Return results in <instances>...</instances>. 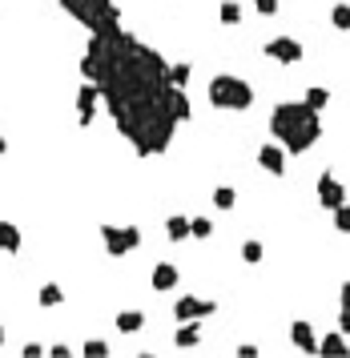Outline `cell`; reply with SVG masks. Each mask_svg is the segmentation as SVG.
<instances>
[{
    "label": "cell",
    "mask_w": 350,
    "mask_h": 358,
    "mask_svg": "<svg viewBox=\"0 0 350 358\" xmlns=\"http://www.w3.org/2000/svg\"><path fill=\"white\" fill-rule=\"evenodd\" d=\"M101 241L113 258H125L141 246V230L137 226H101Z\"/></svg>",
    "instance_id": "4"
},
{
    "label": "cell",
    "mask_w": 350,
    "mask_h": 358,
    "mask_svg": "<svg viewBox=\"0 0 350 358\" xmlns=\"http://www.w3.org/2000/svg\"><path fill=\"white\" fill-rule=\"evenodd\" d=\"M0 342H4V326H0Z\"/></svg>",
    "instance_id": "32"
},
{
    "label": "cell",
    "mask_w": 350,
    "mask_h": 358,
    "mask_svg": "<svg viewBox=\"0 0 350 358\" xmlns=\"http://www.w3.org/2000/svg\"><path fill=\"white\" fill-rule=\"evenodd\" d=\"M338 330L350 335V306H342V314H338Z\"/></svg>",
    "instance_id": "28"
},
{
    "label": "cell",
    "mask_w": 350,
    "mask_h": 358,
    "mask_svg": "<svg viewBox=\"0 0 350 358\" xmlns=\"http://www.w3.org/2000/svg\"><path fill=\"white\" fill-rule=\"evenodd\" d=\"M37 302H41V306H61V302H65V290L57 286V282H48V286H41Z\"/></svg>",
    "instance_id": "19"
},
{
    "label": "cell",
    "mask_w": 350,
    "mask_h": 358,
    "mask_svg": "<svg viewBox=\"0 0 350 358\" xmlns=\"http://www.w3.org/2000/svg\"><path fill=\"white\" fill-rule=\"evenodd\" d=\"M338 298H342V306H350V282H342V294H338Z\"/></svg>",
    "instance_id": "30"
},
{
    "label": "cell",
    "mask_w": 350,
    "mask_h": 358,
    "mask_svg": "<svg viewBox=\"0 0 350 358\" xmlns=\"http://www.w3.org/2000/svg\"><path fill=\"white\" fill-rule=\"evenodd\" d=\"M306 105H310V109H318V113H322V109H327L330 105V89L327 85H310V89H306V97H302Z\"/></svg>",
    "instance_id": "17"
},
{
    "label": "cell",
    "mask_w": 350,
    "mask_h": 358,
    "mask_svg": "<svg viewBox=\"0 0 350 358\" xmlns=\"http://www.w3.org/2000/svg\"><path fill=\"white\" fill-rule=\"evenodd\" d=\"M290 338H294V346H298L302 355H318V338H314V326H310L306 318H298V322L290 326Z\"/></svg>",
    "instance_id": "10"
},
{
    "label": "cell",
    "mask_w": 350,
    "mask_h": 358,
    "mask_svg": "<svg viewBox=\"0 0 350 358\" xmlns=\"http://www.w3.org/2000/svg\"><path fill=\"white\" fill-rule=\"evenodd\" d=\"M24 355H28V358H41V355H45V346H41V342H24Z\"/></svg>",
    "instance_id": "29"
},
{
    "label": "cell",
    "mask_w": 350,
    "mask_h": 358,
    "mask_svg": "<svg viewBox=\"0 0 350 358\" xmlns=\"http://www.w3.org/2000/svg\"><path fill=\"white\" fill-rule=\"evenodd\" d=\"M314 197H318V206L334 210V206H342V201H347V186H342L334 173H322V177H318V186H314Z\"/></svg>",
    "instance_id": "7"
},
{
    "label": "cell",
    "mask_w": 350,
    "mask_h": 358,
    "mask_svg": "<svg viewBox=\"0 0 350 358\" xmlns=\"http://www.w3.org/2000/svg\"><path fill=\"white\" fill-rule=\"evenodd\" d=\"M257 166L266 169L270 177H282V173H286V145L282 141L262 145V149H257Z\"/></svg>",
    "instance_id": "9"
},
{
    "label": "cell",
    "mask_w": 350,
    "mask_h": 358,
    "mask_svg": "<svg viewBox=\"0 0 350 358\" xmlns=\"http://www.w3.org/2000/svg\"><path fill=\"white\" fill-rule=\"evenodd\" d=\"M210 105L213 109H230V113H242L254 105V85L233 77V72H217L210 81Z\"/></svg>",
    "instance_id": "3"
},
{
    "label": "cell",
    "mask_w": 350,
    "mask_h": 358,
    "mask_svg": "<svg viewBox=\"0 0 350 358\" xmlns=\"http://www.w3.org/2000/svg\"><path fill=\"white\" fill-rule=\"evenodd\" d=\"M262 254H266V250H262V241H246V246H242V262H250V266L262 262Z\"/></svg>",
    "instance_id": "25"
},
{
    "label": "cell",
    "mask_w": 350,
    "mask_h": 358,
    "mask_svg": "<svg viewBox=\"0 0 350 358\" xmlns=\"http://www.w3.org/2000/svg\"><path fill=\"white\" fill-rule=\"evenodd\" d=\"M173 342H177L182 350H189V346H197V342H202V330H197V322H182V330L173 335Z\"/></svg>",
    "instance_id": "16"
},
{
    "label": "cell",
    "mask_w": 350,
    "mask_h": 358,
    "mask_svg": "<svg viewBox=\"0 0 350 358\" xmlns=\"http://www.w3.org/2000/svg\"><path fill=\"white\" fill-rule=\"evenodd\" d=\"M141 326H145V314L141 310H121L117 314V330H121V335H137Z\"/></svg>",
    "instance_id": "13"
},
{
    "label": "cell",
    "mask_w": 350,
    "mask_h": 358,
    "mask_svg": "<svg viewBox=\"0 0 350 358\" xmlns=\"http://www.w3.org/2000/svg\"><path fill=\"white\" fill-rule=\"evenodd\" d=\"M254 8L262 17H274V12H278V0H254Z\"/></svg>",
    "instance_id": "27"
},
{
    "label": "cell",
    "mask_w": 350,
    "mask_h": 358,
    "mask_svg": "<svg viewBox=\"0 0 350 358\" xmlns=\"http://www.w3.org/2000/svg\"><path fill=\"white\" fill-rule=\"evenodd\" d=\"M169 85H177V89H186V85H189V65H186V61L169 65Z\"/></svg>",
    "instance_id": "22"
},
{
    "label": "cell",
    "mask_w": 350,
    "mask_h": 358,
    "mask_svg": "<svg viewBox=\"0 0 350 358\" xmlns=\"http://www.w3.org/2000/svg\"><path fill=\"white\" fill-rule=\"evenodd\" d=\"M330 24H334L338 32H350V4H334V8H330Z\"/></svg>",
    "instance_id": "20"
},
{
    "label": "cell",
    "mask_w": 350,
    "mask_h": 358,
    "mask_svg": "<svg viewBox=\"0 0 350 358\" xmlns=\"http://www.w3.org/2000/svg\"><path fill=\"white\" fill-rule=\"evenodd\" d=\"M149 282H153V290H157V294H165V290H173L177 282H182V274H177V266H173V262H157V266H153V278H149Z\"/></svg>",
    "instance_id": "11"
},
{
    "label": "cell",
    "mask_w": 350,
    "mask_h": 358,
    "mask_svg": "<svg viewBox=\"0 0 350 358\" xmlns=\"http://www.w3.org/2000/svg\"><path fill=\"white\" fill-rule=\"evenodd\" d=\"M85 81L101 85V101L117 121L121 137L137 149L141 157H157L169 149L177 117L169 109V65L157 48L141 45L121 24L101 28L89 37V48L81 57Z\"/></svg>",
    "instance_id": "1"
},
{
    "label": "cell",
    "mask_w": 350,
    "mask_h": 358,
    "mask_svg": "<svg viewBox=\"0 0 350 358\" xmlns=\"http://www.w3.org/2000/svg\"><path fill=\"white\" fill-rule=\"evenodd\" d=\"M266 57L278 61V65H298L306 57V48H302V41H294V37H270V41H266Z\"/></svg>",
    "instance_id": "5"
},
{
    "label": "cell",
    "mask_w": 350,
    "mask_h": 358,
    "mask_svg": "<svg viewBox=\"0 0 350 358\" xmlns=\"http://www.w3.org/2000/svg\"><path fill=\"white\" fill-rule=\"evenodd\" d=\"M165 238L169 241H186L189 238V217H182V214L165 217Z\"/></svg>",
    "instance_id": "14"
},
{
    "label": "cell",
    "mask_w": 350,
    "mask_h": 358,
    "mask_svg": "<svg viewBox=\"0 0 350 358\" xmlns=\"http://www.w3.org/2000/svg\"><path fill=\"white\" fill-rule=\"evenodd\" d=\"M0 153H8V141H4V133H0Z\"/></svg>",
    "instance_id": "31"
},
{
    "label": "cell",
    "mask_w": 350,
    "mask_h": 358,
    "mask_svg": "<svg viewBox=\"0 0 350 358\" xmlns=\"http://www.w3.org/2000/svg\"><path fill=\"white\" fill-rule=\"evenodd\" d=\"M217 21H222V24H237V21H242V4H237V0H222V4H217Z\"/></svg>",
    "instance_id": "18"
},
{
    "label": "cell",
    "mask_w": 350,
    "mask_h": 358,
    "mask_svg": "<svg viewBox=\"0 0 350 358\" xmlns=\"http://www.w3.org/2000/svg\"><path fill=\"white\" fill-rule=\"evenodd\" d=\"M97 105H101V85H97V81H85L81 93H77V121H81V125H93Z\"/></svg>",
    "instance_id": "8"
},
{
    "label": "cell",
    "mask_w": 350,
    "mask_h": 358,
    "mask_svg": "<svg viewBox=\"0 0 350 358\" xmlns=\"http://www.w3.org/2000/svg\"><path fill=\"white\" fill-rule=\"evenodd\" d=\"M318 355H350V342L342 330H334V335L318 338Z\"/></svg>",
    "instance_id": "12"
},
{
    "label": "cell",
    "mask_w": 350,
    "mask_h": 358,
    "mask_svg": "<svg viewBox=\"0 0 350 358\" xmlns=\"http://www.w3.org/2000/svg\"><path fill=\"white\" fill-rule=\"evenodd\" d=\"M330 214H334V230H342V234H350V206H347V201H342V206H334Z\"/></svg>",
    "instance_id": "24"
},
{
    "label": "cell",
    "mask_w": 350,
    "mask_h": 358,
    "mask_svg": "<svg viewBox=\"0 0 350 358\" xmlns=\"http://www.w3.org/2000/svg\"><path fill=\"white\" fill-rule=\"evenodd\" d=\"M0 250H4V254H17V250H21V230H17L12 221H0Z\"/></svg>",
    "instance_id": "15"
},
{
    "label": "cell",
    "mask_w": 350,
    "mask_h": 358,
    "mask_svg": "<svg viewBox=\"0 0 350 358\" xmlns=\"http://www.w3.org/2000/svg\"><path fill=\"white\" fill-rule=\"evenodd\" d=\"M85 355H89V358H105V355H109V342H101V338H89V342H85Z\"/></svg>",
    "instance_id": "26"
},
{
    "label": "cell",
    "mask_w": 350,
    "mask_h": 358,
    "mask_svg": "<svg viewBox=\"0 0 350 358\" xmlns=\"http://www.w3.org/2000/svg\"><path fill=\"white\" fill-rule=\"evenodd\" d=\"M233 201H237V193H233L230 186H217V190H213V206H217V210H233Z\"/></svg>",
    "instance_id": "23"
},
{
    "label": "cell",
    "mask_w": 350,
    "mask_h": 358,
    "mask_svg": "<svg viewBox=\"0 0 350 358\" xmlns=\"http://www.w3.org/2000/svg\"><path fill=\"white\" fill-rule=\"evenodd\" d=\"M213 310H217V302H210V298H193V294H186V298L173 302V318H177V322H202V318H210Z\"/></svg>",
    "instance_id": "6"
},
{
    "label": "cell",
    "mask_w": 350,
    "mask_h": 358,
    "mask_svg": "<svg viewBox=\"0 0 350 358\" xmlns=\"http://www.w3.org/2000/svg\"><path fill=\"white\" fill-rule=\"evenodd\" d=\"M270 133H274V141L286 145V153H306L322 137L318 109H310L306 101H282L270 113Z\"/></svg>",
    "instance_id": "2"
},
{
    "label": "cell",
    "mask_w": 350,
    "mask_h": 358,
    "mask_svg": "<svg viewBox=\"0 0 350 358\" xmlns=\"http://www.w3.org/2000/svg\"><path fill=\"white\" fill-rule=\"evenodd\" d=\"M210 234H213L210 217H189V238H210Z\"/></svg>",
    "instance_id": "21"
}]
</instances>
